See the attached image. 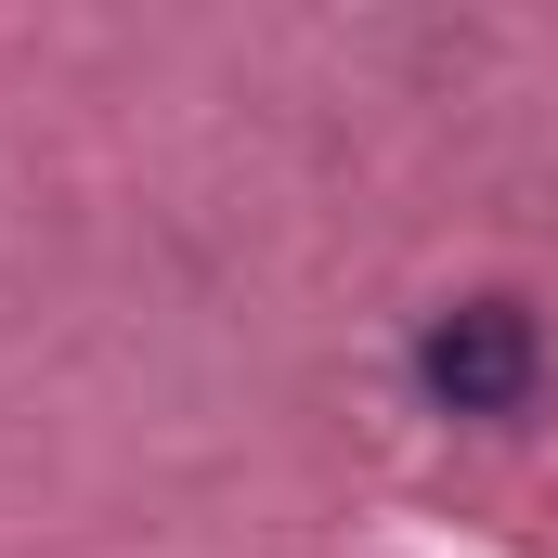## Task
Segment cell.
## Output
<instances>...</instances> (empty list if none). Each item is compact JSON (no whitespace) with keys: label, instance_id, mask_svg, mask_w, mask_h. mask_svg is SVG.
<instances>
[{"label":"cell","instance_id":"1","mask_svg":"<svg viewBox=\"0 0 558 558\" xmlns=\"http://www.w3.org/2000/svg\"><path fill=\"white\" fill-rule=\"evenodd\" d=\"M416 390L441 416H520V403L546 390V325H533L520 299H454V312H428Z\"/></svg>","mask_w":558,"mask_h":558}]
</instances>
